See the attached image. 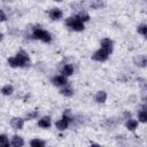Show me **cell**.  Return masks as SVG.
I'll list each match as a JSON object with an SVG mask.
<instances>
[{"instance_id":"6da1fadb","label":"cell","mask_w":147,"mask_h":147,"mask_svg":"<svg viewBox=\"0 0 147 147\" xmlns=\"http://www.w3.org/2000/svg\"><path fill=\"white\" fill-rule=\"evenodd\" d=\"M65 25L70 29V30H74V31H83L84 30V23L82 21H79L76 16H71V17H68L65 20Z\"/></svg>"},{"instance_id":"7a4b0ae2","label":"cell","mask_w":147,"mask_h":147,"mask_svg":"<svg viewBox=\"0 0 147 147\" xmlns=\"http://www.w3.org/2000/svg\"><path fill=\"white\" fill-rule=\"evenodd\" d=\"M32 37L34 39H39L44 42H51L52 41V36L48 31L46 30H42V29H33V32H32Z\"/></svg>"},{"instance_id":"3957f363","label":"cell","mask_w":147,"mask_h":147,"mask_svg":"<svg viewBox=\"0 0 147 147\" xmlns=\"http://www.w3.org/2000/svg\"><path fill=\"white\" fill-rule=\"evenodd\" d=\"M109 55H110V53L108 51H106L103 48H100L96 52H94V54L92 55V60L98 61V62H103V61L108 60Z\"/></svg>"},{"instance_id":"277c9868","label":"cell","mask_w":147,"mask_h":147,"mask_svg":"<svg viewBox=\"0 0 147 147\" xmlns=\"http://www.w3.org/2000/svg\"><path fill=\"white\" fill-rule=\"evenodd\" d=\"M10 126L14 130H22L24 126V119L22 117H13L10 119Z\"/></svg>"},{"instance_id":"5b68a950","label":"cell","mask_w":147,"mask_h":147,"mask_svg":"<svg viewBox=\"0 0 147 147\" xmlns=\"http://www.w3.org/2000/svg\"><path fill=\"white\" fill-rule=\"evenodd\" d=\"M52 83L55 86H64V85L68 84V80H67V77L65 76L57 75V76H55V77L52 78Z\"/></svg>"},{"instance_id":"8992f818","label":"cell","mask_w":147,"mask_h":147,"mask_svg":"<svg viewBox=\"0 0 147 147\" xmlns=\"http://www.w3.org/2000/svg\"><path fill=\"white\" fill-rule=\"evenodd\" d=\"M48 16L53 21H57V20H60L63 16V13H62V10L60 8H52L48 11Z\"/></svg>"},{"instance_id":"52a82bcc","label":"cell","mask_w":147,"mask_h":147,"mask_svg":"<svg viewBox=\"0 0 147 147\" xmlns=\"http://www.w3.org/2000/svg\"><path fill=\"white\" fill-rule=\"evenodd\" d=\"M16 57H18V59L21 60V62L24 64V67H25V65H28V64H29V62H30L29 54H28L25 51H23V49H21V51H18V52L16 53Z\"/></svg>"},{"instance_id":"ba28073f","label":"cell","mask_w":147,"mask_h":147,"mask_svg":"<svg viewBox=\"0 0 147 147\" xmlns=\"http://www.w3.org/2000/svg\"><path fill=\"white\" fill-rule=\"evenodd\" d=\"M52 125V119L49 116H44L38 121V126L41 129H48Z\"/></svg>"},{"instance_id":"9c48e42d","label":"cell","mask_w":147,"mask_h":147,"mask_svg":"<svg viewBox=\"0 0 147 147\" xmlns=\"http://www.w3.org/2000/svg\"><path fill=\"white\" fill-rule=\"evenodd\" d=\"M100 46H101V48L108 51L109 53L113 52V41L109 38H103L101 40V42H100Z\"/></svg>"},{"instance_id":"30bf717a","label":"cell","mask_w":147,"mask_h":147,"mask_svg":"<svg viewBox=\"0 0 147 147\" xmlns=\"http://www.w3.org/2000/svg\"><path fill=\"white\" fill-rule=\"evenodd\" d=\"M133 61H134V64H136V65H138V67H140V68H145V67H146V62H147V57H146V55L141 54V55L136 56V57L133 59Z\"/></svg>"},{"instance_id":"8fae6325","label":"cell","mask_w":147,"mask_h":147,"mask_svg":"<svg viewBox=\"0 0 147 147\" xmlns=\"http://www.w3.org/2000/svg\"><path fill=\"white\" fill-rule=\"evenodd\" d=\"M7 62H8V64H9L10 67H13V68H23V67H24V64L21 62V60H20L18 57H16V56L9 57V59L7 60Z\"/></svg>"},{"instance_id":"7c38bea8","label":"cell","mask_w":147,"mask_h":147,"mask_svg":"<svg viewBox=\"0 0 147 147\" xmlns=\"http://www.w3.org/2000/svg\"><path fill=\"white\" fill-rule=\"evenodd\" d=\"M69 123H70V122H69L68 119H65L64 117H62L61 119H59V121L55 123V126H56L57 130H60V131H64L65 129H68Z\"/></svg>"},{"instance_id":"4fadbf2b","label":"cell","mask_w":147,"mask_h":147,"mask_svg":"<svg viewBox=\"0 0 147 147\" xmlns=\"http://www.w3.org/2000/svg\"><path fill=\"white\" fill-rule=\"evenodd\" d=\"M94 100L98 103H105L107 100V93L105 91H98L95 96H94Z\"/></svg>"},{"instance_id":"5bb4252c","label":"cell","mask_w":147,"mask_h":147,"mask_svg":"<svg viewBox=\"0 0 147 147\" xmlns=\"http://www.w3.org/2000/svg\"><path fill=\"white\" fill-rule=\"evenodd\" d=\"M61 74L65 77L68 76H71L74 74V65L72 64H64L62 68H61Z\"/></svg>"},{"instance_id":"9a60e30c","label":"cell","mask_w":147,"mask_h":147,"mask_svg":"<svg viewBox=\"0 0 147 147\" xmlns=\"http://www.w3.org/2000/svg\"><path fill=\"white\" fill-rule=\"evenodd\" d=\"M125 126L129 131H134L138 127V121L133 119V118H127L125 122Z\"/></svg>"},{"instance_id":"2e32d148","label":"cell","mask_w":147,"mask_h":147,"mask_svg":"<svg viewBox=\"0 0 147 147\" xmlns=\"http://www.w3.org/2000/svg\"><path fill=\"white\" fill-rule=\"evenodd\" d=\"M10 145L14 146V147H22L24 145V140L20 136H14L10 140Z\"/></svg>"},{"instance_id":"e0dca14e","label":"cell","mask_w":147,"mask_h":147,"mask_svg":"<svg viewBox=\"0 0 147 147\" xmlns=\"http://www.w3.org/2000/svg\"><path fill=\"white\" fill-rule=\"evenodd\" d=\"M90 7L92 9H101V8L106 7V3L103 2V0H91Z\"/></svg>"},{"instance_id":"ac0fdd59","label":"cell","mask_w":147,"mask_h":147,"mask_svg":"<svg viewBox=\"0 0 147 147\" xmlns=\"http://www.w3.org/2000/svg\"><path fill=\"white\" fill-rule=\"evenodd\" d=\"M76 17H77L79 21H82L83 23H85V22L90 21V15H88V14H87L85 10H79V11L77 13Z\"/></svg>"},{"instance_id":"d6986e66","label":"cell","mask_w":147,"mask_h":147,"mask_svg":"<svg viewBox=\"0 0 147 147\" xmlns=\"http://www.w3.org/2000/svg\"><path fill=\"white\" fill-rule=\"evenodd\" d=\"M60 93H61L62 95H64V96H72V95H74V90H72L70 86L64 85V86L60 90Z\"/></svg>"},{"instance_id":"ffe728a7","label":"cell","mask_w":147,"mask_h":147,"mask_svg":"<svg viewBox=\"0 0 147 147\" xmlns=\"http://www.w3.org/2000/svg\"><path fill=\"white\" fill-rule=\"evenodd\" d=\"M13 92H14V87L11 85H9V84H6V85H3L1 87V93L3 95H11Z\"/></svg>"},{"instance_id":"44dd1931","label":"cell","mask_w":147,"mask_h":147,"mask_svg":"<svg viewBox=\"0 0 147 147\" xmlns=\"http://www.w3.org/2000/svg\"><path fill=\"white\" fill-rule=\"evenodd\" d=\"M138 119H139V122H141V123H146V122H147V111H146V107H145V106H142V109L139 111V114H138Z\"/></svg>"},{"instance_id":"7402d4cb","label":"cell","mask_w":147,"mask_h":147,"mask_svg":"<svg viewBox=\"0 0 147 147\" xmlns=\"http://www.w3.org/2000/svg\"><path fill=\"white\" fill-rule=\"evenodd\" d=\"M46 145V142L44 141V140H40V139H32L31 141H30V146L31 147H44Z\"/></svg>"},{"instance_id":"603a6c76","label":"cell","mask_w":147,"mask_h":147,"mask_svg":"<svg viewBox=\"0 0 147 147\" xmlns=\"http://www.w3.org/2000/svg\"><path fill=\"white\" fill-rule=\"evenodd\" d=\"M137 32H138L139 34L146 37V34H147V26H146V24L142 23V24L138 25V28H137Z\"/></svg>"},{"instance_id":"cb8c5ba5","label":"cell","mask_w":147,"mask_h":147,"mask_svg":"<svg viewBox=\"0 0 147 147\" xmlns=\"http://www.w3.org/2000/svg\"><path fill=\"white\" fill-rule=\"evenodd\" d=\"M9 144H10V142H9L7 136H6V134H0V146H2V147H8Z\"/></svg>"},{"instance_id":"d4e9b609","label":"cell","mask_w":147,"mask_h":147,"mask_svg":"<svg viewBox=\"0 0 147 147\" xmlns=\"http://www.w3.org/2000/svg\"><path fill=\"white\" fill-rule=\"evenodd\" d=\"M38 110H33V111H31V113H28L26 115H25V119H28V121H31V119H34V118H37V116H38Z\"/></svg>"},{"instance_id":"484cf974","label":"cell","mask_w":147,"mask_h":147,"mask_svg":"<svg viewBox=\"0 0 147 147\" xmlns=\"http://www.w3.org/2000/svg\"><path fill=\"white\" fill-rule=\"evenodd\" d=\"M103 125H106V126H115L116 125V122L113 118H107L106 119V123Z\"/></svg>"},{"instance_id":"4316f807","label":"cell","mask_w":147,"mask_h":147,"mask_svg":"<svg viewBox=\"0 0 147 147\" xmlns=\"http://www.w3.org/2000/svg\"><path fill=\"white\" fill-rule=\"evenodd\" d=\"M7 20V16H6V14L0 9V22H5Z\"/></svg>"},{"instance_id":"83f0119b","label":"cell","mask_w":147,"mask_h":147,"mask_svg":"<svg viewBox=\"0 0 147 147\" xmlns=\"http://www.w3.org/2000/svg\"><path fill=\"white\" fill-rule=\"evenodd\" d=\"M2 1H3V2H13L14 0H2Z\"/></svg>"},{"instance_id":"f1b7e54d","label":"cell","mask_w":147,"mask_h":147,"mask_svg":"<svg viewBox=\"0 0 147 147\" xmlns=\"http://www.w3.org/2000/svg\"><path fill=\"white\" fill-rule=\"evenodd\" d=\"M2 39H3V34H2V33H0V41H1Z\"/></svg>"},{"instance_id":"f546056e","label":"cell","mask_w":147,"mask_h":147,"mask_svg":"<svg viewBox=\"0 0 147 147\" xmlns=\"http://www.w3.org/2000/svg\"><path fill=\"white\" fill-rule=\"evenodd\" d=\"M53 1H56V2H61V1H63V0H53Z\"/></svg>"}]
</instances>
